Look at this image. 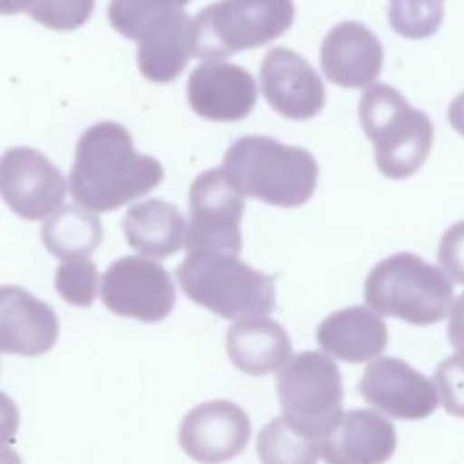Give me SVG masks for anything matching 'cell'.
<instances>
[{"mask_svg": "<svg viewBox=\"0 0 464 464\" xmlns=\"http://www.w3.org/2000/svg\"><path fill=\"white\" fill-rule=\"evenodd\" d=\"M161 163L134 149L129 130L116 121L91 125L78 140L71 167L72 199L94 212H112L163 181Z\"/></svg>", "mask_w": 464, "mask_h": 464, "instance_id": "cell-1", "label": "cell"}, {"mask_svg": "<svg viewBox=\"0 0 464 464\" xmlns=\"http://www.w3.org/2000/svg\"><path fill=\"white\" fill-rule=\"evenodd\" d=\"M223 170L243 196L286 208L306 203L319 179V165L308 150L270 136L234 141L225 152Z\"/></svg>", "mask_w": 464, "mask_h": 464, "instance_id": "cell-2", "label": "cell"}, {"mask_svg": "<svg viewBox=\"0 0 464 464\" xmlns=\"http://www.w3.org/2000/svg\"><path fill=\"white\" fill-rule=\"evenodd\" d=\"M176 276L190 301L225 319L268 315L276 308L274 277L234 254L188 252Z\"/></svg>", "mask_w": 464, "mask_h": 464, "instance_id": "cell-3", "label": "cell"}, {"mask_svg": "<svg viewBox=\"0 0 464 464\" xmlns=\"http://www.w3.org/2000/svg\"><path fill=\"white\" fill-rule=\"evenodd\" d=\"M359 120L373 143L381 174L404 179L422 167L431 150L433 123L395 87L388 83L368 87L359 100Z\"/></svg>", "mask_w": 464, "mask_h": 464, "instance_id": "cell-4", "label": "cell"}, {"mask_svg": "<svg viewBox=\"0 0 464 464\" xmlns=\"http://www.w3.org/2000/svg\"><path fill=\"white\" fill-rule=\"evenodd\" d=\"M451 299L453 286L446 272L411 252L379 261L364 281V301L372 310L417 326L444 319Z\"/></svg>", "mask_w": 464, "mask_h": 464, "instance_id": "cell-5", "label": "cell"}, {"mask_svg": "<svg viewBox=\"0 0 464 464\" xmlns=\"http://www.w3.org/2000/svg\"><path fill=\"white\" fill-rule=\"evenodd\" d=\"M295 16L294 0H219L192 18V54L225 60L285 34Z\"/></svg>", "mask_w": 464, "mask_h": 464, "instance_id": "cell-6", "label": "cell"}, {"mask_svg": "<svg viewBox=\"0 0 464 464\" xmlns=\"http://www.w3.org/2000/svg\"><path fill=\"white\" fill-rule=\"evenodd\" d=\"M276 388L285 419L317 440L343 413L341 372L321 352L290 357L277 373Z\"/></svg>", "mask_w": 464, "mask_h": 464, "instance_id": "cell-7", "label": "cell"}, {"mask_svg": "<svg viewBox=\"0 0 464 464\" xmlns=\"http://www.w3.org/2000/svg\"><path fill=\"white\" fill-rule=\"evenodd\" d=\"M190 225L187 228L188 252H241L243 194L230 183L223 167L201 172L188 192Z\"/></svg>", "mask_w": 464, "mask_h": 464, "instance_id": "cell-8", "label": "cell"}, {"mask_svg": "<svg viewBox=\"0 0 464 464\" xmlns=\"http://www.w3.org/2000/svg\"><path fill=\"white\" fill-rule=\"evenodd\" d=\"M100 295L112 314L145 323L165 319L176 304V288L169 272L156 261L125 256L102 276Z\"/></svg>", "mask_w": 464, "mask_h": 464, "instance_id": "cell-9", "label": "cell"}, {"mask_svg": "<svg viewBox=\"0 0 464 464\" xmlns=\"http://www.w3.org/2000/svg\"><path fill=\"white\" fill-rule=\"evenodd\" d=\"M67 194L63 174L31 147H13L0 156V196L20 218L34 221L56 212Z\"/></svg>", "mask_w": 464, "mask_h": 464, "instance_id": "cell-10", "label": "cell"}, {"mask_svg": "<svg viewBox=\"0 0 464 464\" xmlns=\"http://www.w3.org/2000/svg\"><path fill=\"white\" fill-rule=\"evenodd\" d=\"M359 393L375 410L393 419L419 420L437 410L433 382L399 357H379L359 381Z\"/></svg>", "mask_w": 464, "mask_h": 464, "instance_id": "cell-11", "label": "cell"}, {"mask_svg": "<svg viewBox=\"0 0 464 464\" xmlns=\"http://www.w3.org/2000/svg\"><path fill=\"white\" fill-rule=\"evenodd\" d=\"M250 431V419L241 406L216 399L194 406L183 417L178 440L194 460L223 462L246 448Z\"/></svg>", "mask_w": 464, "mask_h": 464, "instance_id": "cell-12", "label": "cell"}, {"mask_svg": "<svg viewBox=\"0 0 464 464\" xmlns=\"http://www.w3.org/2000/svg\"><path fill=\"white\" fill-rule=\"evenodd\" d=\"M261 91L270 107L290 120L317 116L326 100L315 69L288 47L270 49L259 67Z\"/></svg>", "mask_w": 464, "mask_h": 464, "instance_id": "cell-13", "label": "cell"}, {"mask_svg": "<svg viewBox=\"0 0 464 464\" xmlns=\"http://www.w3.org/2000/svg\"><path fill=\"white\" fill-rule=\"evenodd\" d=\"M192 111L210 121H239L257 102L254 76L241 65L212 60L198 65L187 82Z\"/></svg>", "mask_w": 464, "mask_h": 464, "instance_id": "cell-14", "label": "cell"}, {"mask_svg": "<svg viewBox=\"0 0 464 464\" xmlns=\"http://www.w3.org/2000/svg\"><path fill=\"white\" fill-rule=\"evenodd\" d=\"M138 69L156 83L176 80L192 54V18L183 5L156 11L138 31Z\"/></svg>", "mask_w": 464, "mask_h": 464, "instance_id": "cell-15", "label": "cell"}, {"mask_svg": "<svg viewBox=\"0 0 464 464\" xmlns=\"http://www.w3.org/2000/svg\"><path fill=\"white\" fill-rule=\"evenodd\" d=\"M54 310L18 285L0 286V352L24 357L47 353L58 339Z\"/></svg>", "mask_w": 464, "mask_h": 464, "instance_id": "cell-16", "label": "cell"}, {"mask_svg": "<svg viewBox=\"0 0 464 464\" xmlns=\"http://www.w3.org/2000/svg\"><path fill=\"white\" fill-rule=\"evenodd\" d=\"M321 69L332 83L362 89L377 80L384 62L379 38L361 22H341L321 44Z\"/></svg>", "mask_w": 464, "mask_h": 464, "instance_id": "cell-17", "label": "cell"}, {"mask_svg": "<svg viewBox=\"0 0 464 464\" xmlns=\"http://www.w3.org/2000/svg\"><path fill=\"white\" fill-rule=\"evenodd\" d=\"M397 446L393 424L373 410H348L319 439V453L330 464H379Z\"/></svg>", "mask_w": 464, "mask_h": 464, "instance_id": "cell-18", "label": "cell"}, {"mask_svg": "<svg viewBox=\"0 0 464 464\" xmlns=\"http://www.w3.org/2000/svg\"><path fill=\"white\" fill-rule=\"evenodd\" d=\"M317 344L335 359L357 364L381 355L388 344L386 323L364 306L330 314L315 334Z\"/></svg>", "mask_w": 464, "mask_h": 464, "instance_id": "cell-19", "label": "cell"}, {"mask_svg": "<svg viewBox=\"0 0 464 464\" xmlns=\"http://www.w3.org/2000/svg\"><path fill=\"white\" fill-rule=\"evenodd\" d=\"M227 353L246 375H266L279 370L292 355L285 328L265 315L236 319L227 330Z\"/></svg>", "mask_w": 464, "mask_h": 464, "instance_id": "cell-20", "label": "cell"}, {"mask_svg": "<svg viewBox=\"0 0 464 464\" xmlns=\"http://www.w3.org/2000/svg\"><path fill=\"white\" fill-rule=\"evenodd\" d=\"M187 228L181 210L158 198L132 205L123 218L127 243L154 259L176 254L187 241Z\"/></svg>", "mask_w": 464, "mask_h": 464, "instance_id": "cell-21", "label": "cell"}, {"mask_svg": "<svg viewBox=\"0 0 464 464\" xmlns=\"http://www.w3.org/2000/svg\"><path fill=\"white\" fill-rule=\"evenodd\" d=\"M102 232V223L94 212L71 205L47 218L42 227V241L60 259L87 257L100 246Z\"/></svg>", "mask_w": 464, "mask_h": 464, "instance_id": "cell-22", "label": "cell"}, {"mask_svg": "<svg viewBox=\"0 0 464 464\" xmlns=\"http://www.w3.org/2000/svg\"><path fill=\"white\" fill-rule=\"evenodd\" d=\"M256 448L266 464H310L321 457L319 440L299 431L285 415L272 419L259 431Z\"/></svg>", "mask_w": 464, "mask_h": 464, "instance_id": "cell-23", "label": "cell"}, {"mask_svg": "<svg viewBox=\"0 0 464 464\" xmlns=\"http://www.w3.org/2000/svg\"><path fill=\"white\" fill-rule=\"evenodd\" d=\"M446 0H390L392 29L410 40L433 36L444 18Z\"/></svg>", "mask_w": 464, "mask_h": 464, "instance_id": "cell-24", "label": "cell"}, {"mask_svg": "<svg viewBox=\"0 0 464 464\" xmlns=\"http://www.w3.org/2000/svg\"><path fill=\"white\" fill-rule=\"evenodd\" d=\"M54 288L72 306H91L98 292V268L89 257L62 259L54 276Z\"/></svg>", "mask_w": 464, "mask_h": 464, "instance_id": "cell-25", "label": "cell"}, {"mask_svg": "<svg viewBox=\"0 0 464 464\" xmlns=\"http://www.w3.org/2000/svg\"><path fill=\"white\" fill-rule=\"evenodd\" d=\"M94 9V0H31L29 16L51 31H72L83 25Z\"/></svg>", "mask_w": 464, "mask_h": 464, "instance_id": "cell-26", "label": "cell"}, {"mask_svg": "<svg viewBox=\"0 0 464 464\" xmlns=\"http://www.w3.org/2000/svg\"><path fill=\"white\" fill-rule=\"evenodd\" d=\"M435 386L444 410L464 419V353L444 359L435 372Z\"/></svg>", "mask_w": 464, "mask_h": 464, "instance_id": "cell-27", "label": "cell"}, {"mask_svg": "<svg viewBox=\"0 0 464 464\" xmlns=\"http://www.w3.org/2000/svg\"><path fill=\"white\" fill-rule=\"evenodd\" d=\"M437 257L446 276L464 285V221H457L444 232Z\"/></svg>", "mask_w": 464, "mask_h": 464, "instance_id": "cell-28", "label": "cell"}, {"mask_svg": "<svg viewBox=\"0 0 464 464\" xmlns=\"http://www.w3.org/2000/svg\"><path fill=\"white\" fill-rule=\"evenodd\" d=\"M18 426L20 411L14 401L4 392H0V451H5V448L14 440Z\"/></svg>", "mask_w": 464, "mask_h": 464, "instance_id": "cell-29", "label": "cell"}, {"mask_svg": "<svg viewBox=\"0 0 464 464\" xmlns=\"http://www.w3.org/2000/svg\"><path fill=\"white\" fill-rule=\"evenodd\" d=\"M448 337L453 348L464 353V292L451 303L448 319Z\"/></svg>", "mask_w": 464, "mask_h": 464, "instance_id": "cell-30", "label": "cell"}, {"mask_svg": "<svg viewBox=\"0 0 464 464\" xmlns=\"http://www.w3.org/2000/svg\"><path fill=\"white\" fill-rule=\"evenodd\" d=\"M448 120L450 125L464 136V92H460L459 96H455V100L450 103L448 109Z\"/></svg>", "mask_w": 464, "mask_h": 464, "instance_id": "cell-31", "label": "cell"}, {"mask_svg": "<svg viewBox=\"0 0 464 464\" xmlns=\"http://www.w3.org/2000/svg\"><path fill=\"white\" fill-rule=\"evenodd\" d=\"M31 0H0V14H16L27 11Z\"/></svg>", "mask_w": 464, "mask_h": 464, "instance_id": "cell-32", "label": "cell"}, {"mask_svg": "<svg viewBox=\"0 0 464 464\" xmlns=\"http://www.w3.org/2000/svg\"><path fill=\"white\" fill-rule=\"evenodd\" d=\"M165 2H169V4H174V5H185V4H188L190 0H165Z\"/></svg>", "mask_w": 464, "mask_h": 464, "instance_id": "cell-33", "label": "cell"}]
</instances>
